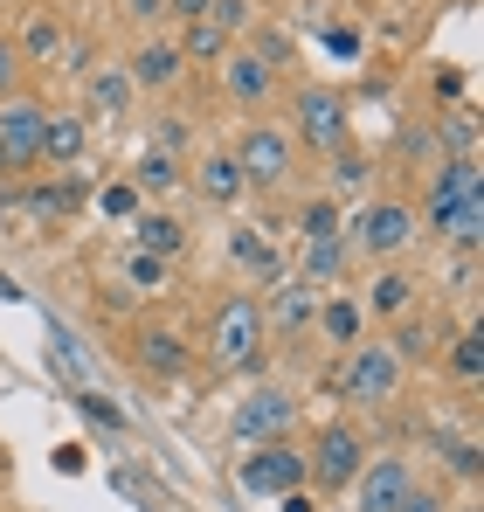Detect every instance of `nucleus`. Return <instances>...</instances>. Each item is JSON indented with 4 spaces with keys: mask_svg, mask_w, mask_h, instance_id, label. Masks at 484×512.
Masks as SVG:
<instances>
[{
    "mask_svg": "<svg viewBox=\"0 0 484 512\" xmlns=\"http://www.w3.org/2000/svg\"><path fill=\"white\" fill-rule=\"evenodd\" d=\"M360 464H367V436L360 423H325L319 443L305 450V492H353V478H360Z\"/></svg>",
    "mask_w": 484,
    "mask_h": 512,
    "instance_id": "nucleus-6",
    "label": "nucleus"
},
{
    "mask_svg": "<svg viewBox=\"0 0 484 512\" xmlns=\"http://www.w3.org/2000/svg\"><path fill=\"white\" fill-rule=\"evenodd\" d=\"M443 464H450V471H457V478H478V471H484L478 443H443Z\"/></svg>",
    "mask_w": 484,
    "mask_h": 512,
    "instance_id": "nucleus-37",
    "label": "nucleus"
},
{
    "mask_svg": "<svg viewBox=\"0 0 484 512\" xmlns=\"http://www.w3.org/2000/svg\"><path fill=\"white\" fill-rule=\"evenodd\" d=\"M312 333H325L332 346H353L367 333V312H360V298H319V319H312Z\"/></svg>",
    "mask_w": 484,
    "mask_h": 512,
    "instance_id": "nucleus-24",
    "label": "nucleus"
},
{
    "mask_svg": "<svg viewBox=\"0 0 484 512\" xmlns=\"http://www.w3.org/2000/svg\"><path fill=\"white\" fill-rule=\"evenodd\" d=\"M298 222H305V236H332V229H339V208H332V194L305 201V215H298Z\"/></svg>",
    "mask_w": 484,
    "mask_h": 512,
    "instance_id": "nucleus-36",
    "label": "nucleus"
},
{
    "mask_svg": "<svg viewBox=\"0 0 484 512\" xmlns=\"http://www.w3.org/2000/svg\"><path fill=\"white\" fill-rule=\"evenodd\" d=\"M242 492L249 499H284V492H305V450L284 436V443H249V457L236 464Z\"/></svg>",
    "mask_w": 484,
    "mask_h": 512,
    "instance_id": "nucleus-7",
    "label": "nucleus"
},
{
    "mask_svg": "<svg viewBox=\"0 0 484 512\" xmlns=\"http://www.w3.org/2000/svg\"><path fill=\"white\" fill-rule=\"evenodd\" d=\"M14 49H21L28 70H49V63L63 56V21H56V14H28V28H21Z\"/></svg>",
    "mask_w": 484,
    "mask_h": 512,
    "instance_id": "nucleus-23",
    "label": "nucleus"
},
{
    "mask_svg": "<svg viewBox=\"0 0 484 512\" xmlns=\"http://www.w3.org/2000/svg\"><path fill=\"white\" fill-rule=\"evenodd\" d=\"M42 125H49V104L42 97H28V90L0 97V160H7V173L42 160Z\"/></svg>",
    "mask_w": 484,
    "mask_h": 512,
    "instance_id": "nucleus-8",
    "label": "nucleus"
},
{
    "mask_svg": "<svg viewBox=\"0 0 484 512\" xmlns=\"http://www.w3.org/2000/svg\"><path fill=\"white\" fill-rule=\"evenodd\" d=\"M132 77L125 70H90V84H83V111L90 118H104V125H125V111H132Z\"/></svg>",
    "mask_w": 484,
    "mask_h": 512,
    "instance_id": "nucleus-18",
    "label": "nucleus"
},
{
    "mask_svg": "<svg viewBox=\"0 0 484 512\" xmlns=\"http://www.w3.org/2000/svg\"><path fill=\"white\" fill-rule=\"evenodd\" d=\"M236 443H284L298 429V395L291 388H249L236 402Z\"/></svg>",
    "mask_w": 484,
    "mask_h": 512,
    "instance_id": "nucleus-9",
    "label": "nucleus"
},
{
    "mask_svg": "<svg viewBox=\"0 0 484 512\" xmlns=\"http://www.w3.org/2000/svg\"><path fill=\"white\" fill-rule=\"evenodd\" d=\"M166 277H173V263H160V256H146V250L125 256V284L132 291H166Z\"/></svg>",
    "mask_w": 484,
    "mask_h": 512,
    "instance_id": "nucleus-32",
    "label": "nucleus"
},
{
    "mask_svg": "<svg viewBox=\"0 0 484 512\" xmlns=\"http://www.w3.org/2000/svg\"><path fill=\"white\" fill-rule=\"evenodd\" d=\"M201 21H215V28L236 42V35L256 28V0H208V14H201Z\"/></svg>",
    "mask_w": 484,
    "mask_h": 512,
    "instance_id": "nucleus-30",
    "label": "nucleus"
},
{
    "mask_svg": "<svg viewBox=\"0 0 484 512\" xmlns=\"http://www.w3.org/2000/svg\"><path fill=\"white\" fill-rule=\"evenodd\" d=\"M97 208H104L111 222H132V215H139V187H132V180H118V187H104V194H97Z\"/></svg>",
    "mask_w": 484,
    "mask_h": 512,
    "instance_id": "nucleus-34",
    "label": "nucleus"
},
{
    "mask_svg": "<svg viewBox=\"0 0 484 512\" xmlns=\"http://www.w3.org/2000/svg\"><path fill=\"white\" fill-rule=\"evenodd\" d=\"M229 153H236L242 180H249V187H263V194H277L284 180H298V139H291V125H277V118L242 125Z\"/></svg>",
    "mask_w": 484,
    "mask_h": 512,
    "instance_id": "nucleus-5",
    "label": "nucleus"
},
{
    "mask_svg": "<svg viewBox=\"0 0 484 512\" xmlns=\"http://www.w3.org/2000/svg\"><path fill=\"white\" fill-rule=\"evenodd\" d=\"M229 49H236V42H229L215 21H187V35H180V56H187V63H222Z\"/></svg>",
    "mask_w": 484,
    "mask_h": 512,
    "instance_id": "nucleus-27",
    "label": "nucleus"
},
{
    "mask_svg": "<svg viewBox=\"0 0 484 512\" xmlns=\"http://www.w3.org/2000/svg\"><path fill=\"white\" fill-rule=\"evenodd\" d=\"M28 77V63H21V49H14V35H0V97H14Z\"/></svg>",
    "mask_w": 484,
    "mask_h": 512,
    "instance_id": "nucleus-35",
    "label": "nucleus"
},
{
    "mask_svg": "<svg viewBox=\"0 0 484 512\" xmlns=\"http://www.w3.org/2000/svg\"><path fill=\"white\" fill-rule=\"evenodd\" d=\"M0 180H7V160H0Z\"/></svg>",
    "mask_w": 484,
    "mask_h": 512,
    "instance_id": "nucleus-45",
    "label": "nucleus"
},
{
    "mask_svg": "<svg viewBox=\"0 0 484 512\" xmlns=\"http://www.w3.org/2000/svg\"><path fill=\"white\" fill-rule=\"evenodd\" d=\"M263 346H270V333H263V298L256 291H229L215 305V319H208V340H201L208 367L215 374H249L263 360Z\"/></svg>",
    "mask_w": 484,
    "mask_h": 512,
    "instance_id": "nucleus-1",
    "label": "nucleus"
},
{
    "mask_svg": "<svg viewBox=\"0 0 484 512\" xmlns=\"http://www.w3.org/2000/svg\"><path fill=\"white\" fill-rule=\"evenodd\" d=\"M229 250H236V263H242V270H256L263 284H284V250H277L263 229H236Z\"/></svg>",
    "mask_w": 484,
    "mask_h": 512,
    "instance_id": "nucleus-22",
    "label": "nucleus"
},
{
    "mask_svg": "<svg viewBox=\"0 0 484 512\" xmlns=\"http://www.w3.org/2000/svg\"><path fill=\"white\" fill-rule=\"evenodd\" d=\"M83 146H90V118H83V111H56V118L42 125V160H49V167H77Z\"/></svg>",
    "mask_w": 484,
    "mask_h": 512,
    "instance_id": "nucleus-20",
    "label": "nucleus"
},
{
    "mask_svg": "<svg viewBox=\"0 0 484 512\" xmlns=\"http://www.w3.org/2000/svg\"><path fill=\"white\" fill-rule=\"evenodd\" d=\"M180 180H187V167H180L173 153H160V146H153V153H139V167H132V187H139V201H146V194H173Z\"/></svg>",
    "mask_w": 484,
    "mask_h": 512,
    "instance_id": "nucleus-25",
    "label": "nucleus"
},
{
    "mask_svg": "<svg viewBox=\"0 0 484 512\" xmlns=\"http://www.w3.org/2000/svg\"><path fill=\"white\" fill-rule=\"evenodd\" d=\"M284 125L298 139V153H319V160H332L339 146H353V111H346V97L332 84H298Z\"/></svg>",
    "mask_w": 484,
    "mask_h": 512,
    "instance_id": "nucleus-3",
    "label": "nucleus"
},
{
    "mask_svg": "<svg viewBox=\"0 0 484 512\" xmlns=\"http://www.w3.org/2000/svg\"><path fill=\"white\" fill-rule=\"evenodd\" d=\"M160 153H173V146H187V118H160V139H153Z\"/></svg>",
    "mask_w": 484,
    "mask_h": 512,
    "instance_id": "nucleus-40",
    "label": "nucleus"
},
{
    "mask_svg": "<svg viewBox=\"0 0 484 512\" xmlns=\"http://www.w3.org/2000/svg\"><path fill=\"white\" fill-rule=\"evenodd\" d=\"M402 512H450V506H443L436 492H422V485H415V492H408V499H402Z\"/></svg>",
    "mask_w": 484,
    "mask_h": 512,
    "instance_id": "nucleus-42",
    "label": "nucleus"
},
{
    "mask_svg": "<svg viewBox=\"0 0 484 512\" xmlns=\"http://www.w3.org/2000/svg\"><path fill=\"white\" fill-rule=\"evenodd\" d=\"M415 298H422V284L408 277L402 263H381V270H374V284H367V305H360V312H367V319H381V326H395V319L415 312Z\"/></svg>",
    "mask_w": 484,
    "mask_h": 512,
    "instance_id": "nucleus-16",
    "label": "nucleus"
},
{
    "mask_svg": "<svg viewBox=\"0 0 484 512\" xmlns=\"http://www.w3.org/2000/svg\"><path fill=\"white\" fill-rule=\"evenodd\" d=\"M367 173H374V160H367V153H353V146H339V153L325 160L332 194H360V187H367Z\"/></svg>",
    "mask_w": 484,
    "mask_h": 512,
    "instance_id": "nucleus-28",
    "label": "nucleus"
},
{
    "mask_svg": "<svg viewBox=\"0 0 484 512\" xmlns=\"http://www.w3.org/2000/svg\"><path fill=\"white\" fill-rule=\"evenodd\" d=\"M0 298H21V291H14V277H7V270H0Z\"/></svg>",
    "mask_w": 484,
    "mask_h": 512,
    "instance_id": "nucleus-44",
    "label": "nucleus"
},
{
    "mask_svg": "<svg viewBox=\"0 0 484 512\" xmlns=\"http://www.w3.org/2000/svg\"><path fill=\"white\" fill-rule=\"evenodd\" d=\"M415 236H422L415 208H408L402 194H381V201H367V208L353 215V229H346V256H367V263L381 270V263H402V256L415 250Z\"/></svg>",
    "mask_w": 484,
    "mask_h": 512,
    "instance_id": "nucleus-2",
    "label": "nucleus"
},
{
    "mask_svg": "<svg viewBox=\"0 0 484 512\" xmlns=\"http://www.w3.org/2000/svg\"><path fill=\"white\" fill-rule=\"evenodd\" d=\"M277 506H284V512H319V499H312V492H284Z\"/></svg>",
    "mask_w": 484,
    "mask_h": 512,
    "instance_id": "nucleus-43",
    "label": "nucleus"
},
{
    "mask_svg": "<svg viewBox=\"0 0 484 512\" xmlns=\"http://www.w3.org/2000/svg\"><path fill=\"white\" fill-rule=\"evenodd\" d=\"M408 492H415L408 457H367V464H360V478H353V499H360V512H402Z\"/></svg>",
    "mask_w": 484,
    "mask_h": 512,
    "instance_id": "nucleus-11",
    "label": "nucleus"
},
{
    "mask_svg": "<svg viewBox=\"0 0 484 512\" xmlns=\"http://www.w3.org/2000/svg\"><path fill=\"white\" fill-rule=\"evenodd\" d=\"M450 374L457 381H484V333L471 326L464 340H450Z\"/></svg>",
    "mask_w": 484,
    "mask_h": 512,
    "instance_id": "nucleus-31",
    "label": "nucleus"
},
{
    "mask_svg": "<svg viewBox=\"0 0 484 512\" xmlns=\"http://www.w3.org/2000/svg\"><path fill=\"white\" fill-rule=\"evenodd\" d=\"M201 14H208V0H166V21H180V28L201 21Z\"/></svg>",
    "mask_w": 484,
    "mask_h": 512,
    "instance_id": "nucleus-41",
    "label": "nucleus"
},
{
    "mask_svg": "<svg viewBox=\"0 0 484 512\" xmlns=\"http://www.w3.org/2000/svg\"><path fill=\"white\" fill-rule=\"evenodd\" d=\"M388 353L415 367V360H429L436 353V326H422V319H395V333H388Z\"/></svg>",
    "mask_w": 484,
    "mask_h": 512,
    "instance_id": "nucleus-26",
    "label": "nucleus"
},
{
    "mask_svg": "<svg viewBox=\"0 0 484 512\" xmlns=\"http://www.w3.org/2000/svg\"><path fill=\"white\" fill-rule=\"evenodd\" d=\"M215 70H222V90L236 97L242 111H256V104H270V90H277V70H270V63H263L256 49H229V56L215 63Z\"/></svg>",
    "mask_w": 484,
    "mask_h": 512,
    "instance_id": "nucleus-15",
    "label": "nucleus"
},
{
    "mask_svg": "<svg viewBox=\"0 0 484 512\" xmlns=\"http://www.w3.org/2000/svg\"><path fill=\"white\" fill-rule=\"evenodd\" d=\"M443 146H450V160H478V118L457 111V118L443 125Z\"/></svg>",
    "mask_w": 484,
    "mask_h": 512,
    "instance_id": "nucleus-33",
    "label": "nucleus"
},
{
    "mask_svg": "<svg viewBox=\"0 0 484 512\" xmlns=\"http://www.w3.org/2000/svg\"><path fill=\"white\" fill-rule=\"evenodd\" d=\"M132 250L173 263V256L187 250V222H180V215H160V208H139V215H132Z\"/></svg>",
    "mask_w": 484,
    "mask_h": 512,
    "instance_id": "nucleus-17",
    "label": "nucleus"
},
{
    "mask_svg": "<svg viewBox=\"0 0 484 512\" xmlns=\"http://www.w3.org/2000/svg\"><path fill=\"white\" fill-rule=\"evenodd\" d=\"M187 187H194L208 208H236L242 194H249V180H242V167H236V153H229V146H208V153L187 167Z\"/></svg>",
    "mask_w": 484,
    "mask_h": 512,
    "instance_id": "nucleus-13",
    "label": "nucleus"
},
{
    "mask_svg": "<svg viewBox=\"0 0 484 512\" xmlns=\"http://www.w3.org/2000/svg\"><path fill=\"white\" fill-rule=\"evenodd\" d=\"M28 201H35L42 215H70V208L90 201V187H83V180H49V187H28Z\"/></svg>",
    "mask_w": 484,
    "mask_h": 512,
    "instance_id": "nucleus-29",
    "label": "nucleus"
},
{
    "mask_svg": "<svg viewBox=\"0 0 484 512\" xmlns=\"http://www.w3.org/2000/svg\"><path fill=\"white\" fill-rule=\"evenodd\" d=\"M464 512H471V506H464Z\"/></svg>",
    "mask_w": 484,
    "mask_h": 512,
    "instance_id": "nucleus-46",
    "label": "nucleus"
},
{
    "mask_svg": "<svg viewBox=\"0 0 484 512\" xmlns=\"http://www.w3.org/2000/svg\"><path fill=\"white\" fill-rule=\"evenodd\" d=\"M125 77H132V90H173L180 77H187V56H180V42H166V35H146V42L132 49Z\"/></svg>",
    "mask_w": 484,
    "mask_h": 512,
    "instance_id": "nucleus-14",
    "label": "nucleus"
},
{
    "mask_svg": "<svg viewBox=\"0 0 484 512\" xmlns=\"http://www.w3.org/2000/svg\"><path fill=\"white\" fill-rule=\"evenodd\" d=\"M408 367L388 353V340H353L346 346V360H339V374H332V388L353 402V409H388L395 395H402Z\"/></svg>",
    "mask_w": 484,
    "mask_h": 512,
    "instance_id": "nucleus-4",
    "label": "nucleus"
},
{
    "mask_svg": "<svg viewBox=\"0 0 484 512\" xmlns=\"http://www.w3.org/2000/svg\"><path fill=\"white\" fill-rule=\"evenodd\" d=\"M77 409L90 416V423H104V429H125V416H118V409H111L104 395H77Z\"/></svg>",
    "mask_w": 484,
    "mask_h": 512,
    "instance_id": "nucleus-38",
    "label": "nucleus"
},
{
    "mask_svg": "<svg viewBox=\"0 0 484 512\" xmlns=\"http://www.w3.org/2000/svg\"><path fill=\"white\" fill-rule=\"evenodd\" d=\"M118 7H125V21H139V28L166 21V0H118Z\"/></svg>",
    "mask_w": 484,
    "mask_h": 512,
    "instance_id": "nucleus-39",
    "label": "nucleus"
},
{
    "mask_svg": "<svg viewBox=\"0 0 484 512\" xmlns=\"http://www.w3.org/2000/svg\"><path fill=\"white\" fill-rule=\"evenodd\" d=\"M339 270H346V229H332V236H305V250H298V277L312 284V291H332L339 284Z\"/></svg>",
    "mask_w": 484,
    "mask_h": 512,
    "instance_id": "nucleus-19",
    "label": "nucleus"
},
{
    "mask_svg": "<svg viewBox=\"0 0 484 512\" xmlns=\"http://www.w3.org/2000/svg\"><path fill=\"white\" fill-rule=\"evenodd\" d=\"M478 201V160H443L436 180H429V194H422V215L415 222H429V229H443L457 208H471Z\"/></svg>",
    "mask_w": 484,
    "mask_h": 512,
    "instance_id": "nucleus-12",
    "label": "nucleus"
},
{
    "mask_svg": "<svg viewBox=\"0 0 484 512\" xmlns=\"http://www.w3.org/2000/svg\"><path fill=\"white\" fill-rule=\"evenodd\" d=\"M319 298L305 277H284V284H270V305H263V333L270 340H305L312 333V319H319Z\"/></svg>",
    "mask_w": 484,
    "mask_h": 512,
    "instance_id": "nucleus-10",
    "label": "nucleus"
},
{
    "mask_svg": "<svg viewBox=\"0 0 484 512\" xmlns=\"http://www.w3.org/2000/svg\"><path fill=\"white\" fill-rule=\"evenodd\" d=\"M187 360H194V353H187V340H180L173 326H146V333H139V367H146V374L173 381V374H187Z\"/></svg>",
    "mask_w": 484,
    "mask_h": 512,
    "instance_id": "nucleus-21",
    "label": "nucleus"
}]
</instances>
